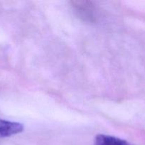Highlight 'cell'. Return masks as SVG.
Returning <instances> with one entry per match:
<instances>
[{
  "label": "cell",
  "instance_id": "6da1fadb",
  "mask_svg": "<svg viewBox=\"0 0 145 145\" xmlns=\"http://www.w3.org/2000/svg\"><path fill=\"white\" fill-rule=\"evenodd\" d=\"M24 130V127L21 123L0 118V138H5L19 134Z\"/></svg>",
  "mask_w": 145,
  "mask_h": 145
},
{
  "label": "cell",
  "instance_id": "7a4b0ae2",
  "mask_svg": "<svg viewBox=\"0 0 145 145\" xmlns=\"http://www.w3.org/2000/svg\"><path fill=\"white\" fill-rule=\"evenodd\" d=\"M94 145H132L128 142L118 137L107 135H97L94 139Z\"/></svg>",
  "mask_w": 145,
  "mask_h": 145
}]
</instances>
